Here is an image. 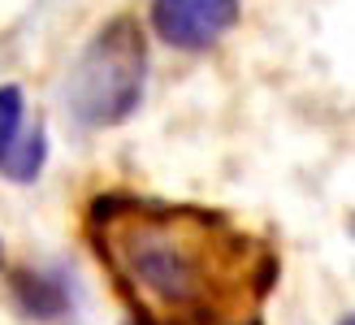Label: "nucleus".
<instances>
[{
	"mask_svg": "<svg viewBox=\"0 0 355 325\" xmlns=\"http://www.w3.org/2000/svg\"><path fill=\"white\" fill-rule=\"evenodd\" d=\"M22 113H26L22 87L5 83V87H0V160L9 156V148L17 143V135H22Z\"/></svg>",
	"mask_w": 355,
	"mask_h": 325,
	"instance_id": "obj_6",
	"label": "nucleus"
},
{
	"mask_svg": "<svg viewBox=\"0 0 355 325\" xmlns=\"http://www.w3.org/2000/svg\"><path fill=\"white\" fill-rule=\"evenodd\" d=\"M17 299L26 303V312H35V317H57V312H65V291L52 278H44V274H17Z\"/></svg>",
	"mask_w": 355,
	"mask_h": 325,
	"instance_id": "obj_5",
	"label": "nucleus"
},
{
	"mask_svg": "<svg viewBox=\"0 0 355 325\" xmlns=\"http://www.w3.org/2000/svg\"><path fill=\"white\" fill-rule=\"evenodd\" d=\"M87 239L139 325H260L282 260L225 212L104 191Z\"/></svg>",
	"mask_w": 355,
	"mask_h": 325,
	"instance_id": "obj_1",
	"label": "nucleus"
},
{
	"mask_svg": "<svg viewBox=\"0 0 355 325\" xmlns=\"http://www.w3.org/2000/svg\"><path fill=\"white\" fill-rule=\"evenodd\" d=\"M48 160V135L44 126H35V131H22L17 135V143L9 148V156L0 160V174L9 178V183H35Z\"/></svg>",
	"mask_w": 355,
	"mask_h": 325,
	"instance_id": "obj_4",
	"label": "nucleus"
},
{
	"mask_svg": "<svg viewBox=\"0 0 355 325\" xmlns=\"http://www.w3.org/2000/svg\"><path fill=\"white\" fill-rule=\"evenodd\" d=\"M243 0H152V26L178 52H208L234 31Z\"/></svg>",
	"mask_w": 355,
	"mask_h": 325,
	"instance_id": "obj_3",
	"label": "nucleus"
},
{
	"mask_svg": "<svg viewBox=\"0 0 355 325\" xmlns=\"http://www.w3.org/2000/svg\"><path fill=\"white\" fill-rule=\"evenodd\" d=\"M338 325H355V321H351V312H347V317H343V321H338Z\"/></svg>",
	"mask_w": 355,
	"mask_h": 325,
	"instance_id": "obj_7",
	"label": "nucleus"
},
{
	"mask_svg": "<svg viewBox=\"0 0 355 325\" xmlns=\"http://www.w3.org/2000/svg\"><path fill=\"white\" fill-rule=\"evenodd\" d=\"M144 83H148L144 31H139L135 17H113L109 26L96 31V40L83 48L78 65L69 69L65 108L87 131H109L139 108Z\"/></svg>",
	"mask_w": 355,
	"mask_h": 325,
	"instance_id": "obj_2",
	"label": "nucleus"
}]
</instances>
